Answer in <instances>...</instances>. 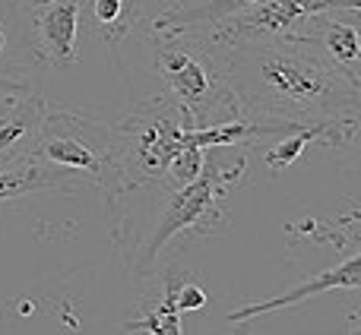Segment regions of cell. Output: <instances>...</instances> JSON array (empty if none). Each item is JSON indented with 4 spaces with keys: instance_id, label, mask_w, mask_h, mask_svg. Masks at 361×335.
Listing matches in <instances>:
<instances>
[{
    "instance_id": "1",
    "label": "cell",
    "mask_w": 361,
    "mask_h": 335,
    "mask_svg": "<svg viewBox=\"0 0 361 335\" xmlns=\"http://www.w3.org/2000/svg\"><path fill=\"white\" fill-rule=\"evenodd\" d=\"M241 120L314 127L361 124V82L333 67L298 35H254L216 42Z\"/></svg>"
},
{
    "instance_id": "2",
    "label": "cell",
    "mask_w": 361,
    "mask_h": 335,
    "mask_svg": "<svg viewBox=\"0 0 361 335\" xmlns=\"http://www.w3.org/2000/svg\"><path fill=\"white\" fill-rule=\"evenodd\" d=\"M203 149L190 143V124L171 95L146 99L118 127L108 146L105 203L133 190H175L200 171Z\"/></svg>"
},
{
    "instance_id": "3",
    "label": "cell",
    "mask_w": 361,
    "mask_h": 335,
    "mask_svg": "<svg viewBox=\"0 0 361 335\" xmlns=\"http://www.w3.org/2000/svg\"><path fill=\"white\" fill-rule=\"evenodd\" d=\"M156 70L169 95L184 111L190 130L241 118L235 92L228 86L219 44L206 25H156L149 29Z\"/></svg>"
},
{
    "instance_id": "4",
    "label": "cell",
    "mask_w": 361,
    "mask_h": 335,
    "mask_svg": "<svg viewBox=\"0 0 361 335\" xmlns=\"http://www.w3.org/2000/svg\"><path fill=\"white\" fill-rule=\"evenodd\" d=\"M247 149L250 146H206L200 171L175 190H162L165 203L133 263L140 275L149 272L162 247H169L171 241L206 237L225 222L228 199L241 187L244 171H247V156H244Z\"/></svg>"
},
{
    "instance_id": "5",
    "label": "cell",
    "mask_w": 361,
    "mask_h": 335,
    "mask_svg": "<svg viewBox=\"0 0 361 335\" xmlns=\"http://www.w3.org/2000/svg\"><path fill=\"white\" fill-rule=\"evenodd\" d=\"M111 127L76 111H44L38 127L35 158L80 177L86 187L108 184Z\"/></svg>"
},
{
    "instance_id": "6",
    "label": "cell",
    "mask_w": 361,
    "mask_h": 335,
    "mask_svg": "<svg viewBox=\"0 0 361 335\" xmlns=\"http://www.w3.org/2000/svg\"><path fill=\"white\" fill-rule=\"evenodd\" d=\"M333 6H361V0H254L228 13L216 25H206L212 42H238L254 35H292L305 16Z\"/></svg>"
},
{
    "instance_id": "7",
    "label": "cell",
    "mask_w": 361,
    "mask_h": 335,
    "mask_svg": "<svg viewBox=\"0 0 361 335\" xmlns=\"http://www.w3.org/2000/svg\"><path fill=\"white\" fill-rule=\"evenodd\" d=\"M25 25V48L38 67H73L76 32H80V0H44L32 6Z\"/></svg>"
},
{
    "instance_id": "8",
    "label": "cell",
    "mask_w": 361,
    "mask_h": 335,
    "mask_svg": "<svg viewBox=\"0 0 361 335\" xmlns=\"http://www.w3.org/2000/svg\"><path fill=\"white\" fill-rule=\"evenodd\" d=\"M361 6H333L305 16L292 29V35L311 42L333 67H339L349 80L361 82V38H358Z\"/></svg>"
},
{
    "instance_id": "9",
    "label": "cell",
    "mask_w": 361,
    "mask_h": 335,
    "mask_svg": "<svg viewBox=\"0 0 361 335\" xmlns=\"http://www.w3.org/2000/svg\"><path fill=\"white\" fill-rule=\"evenodd\" d=\"M44 99L38 92H0V168L35 158L38 127L44 120Z\"/></svg>"
},
{
    "instance_id": "10",
    "label": "cell",
    "mask_w": 361,
    "mask_h": 335,
    "mask_svg": "<svg viewBox=\"0 0 361 335\" xmlns=\"http://www.w3.org/2000/svg\"><path fill=\"white\" fill-rule=\"evenodd\" d=\"M358 285H361V256L352 253L349 260L339 263L336 269H326V272L301 282V285H295L292 291L279 294V298L263 301V304H247V307H241V310H231L228 323H247V320L263 317V313H276V310H286V307H292V304H301V301L314 298V294L333 291V288H349V291H355Z\"/></svg>"
},
{
    "instance_id": "11",
    "label": "cell",
    "mask_w": 361,
    "mask_h": 335,
    "mask_svg": "<svg viewBox=\"0 0 361 335\" xmlns=\"http://www.w3.org/2000/svg\"><path fill=\"white\" fill-rule=\"evenodd\" d=\"M42 190L80 193V190H86V184H82L80 177H73V174L57 171V168L38 162V158L0 168V203H16V199H25Z\"/></svg>"
},
{
    "instance_id": "12",
    "label": "cell",
    "mask_w": 361,
    "mask_h": 335,
    "mask_svg": "<svg viewBox=\"0 0 361 335\" xmlns=\"http://www.w3.org/2000/svg\"><path fill=\"white\" fill-rule=\"evenodd\" d=\"M80 16L102 42L118 48L143 16V0H80Z\"/></svg>"
},
{
    "instance_id": "13",
    "label": "cell",
    "mask_w": 361,
    "mask_h": 335,
    "mask_svg": "<svg viewBox=\"0 0 361 335\" xmlns=\"http://www.w3.org/2000/svg\"><path fill=\"white\" fill-rule=\"evenodd\" d=\"M254 4V0H187L180 6H171L156 19V25H216L228 13L241 10V6Z\"/></svg>"
},
{
    "instance_id": "14",
    "label": "cell",
    "mask_w": 361,
    "mask_h": 335,
    "mask_svg": "<svg viewBox=\"0 0 361 335\" xmlns=\"http://www.w3.org/2000/svg\"><path fill=\"white\" fill-rule=\"evenodd\" d=\"M10 10H16V6L6 4L4 10H0V63H4V73H6V76L25 80V70L10 57V32H6V13H10Z\"/></svg>"
},
{
    "instance_id": "15",
    "label": "cell",
    "mask_w": 361,
    "mask_h": 335,
    "mask_svg": "<svg viewBox=\"0 0 361 335\" xmlns=\"http://www.w3.org/2000/svg\"><path fill=\"white\" fill-rule=\"evenodd\" d=\"M206 304V294L200 288H193L190 282H184L178 291V310H200Z\"/></svg>"
},
{
    "instance_id": "16",
    "label": "cell",
    "mask_w": 361,
    "mask_h": 335,
    "mask_svg": "<svg viewBox=\"0 0 361 335\" xmlns=\"http://www.w3.org/2000/svg\"><path fill=\"white\" fill-rule=\"evenodd\" d=\"M13 6H16V10H23V13H29L32 6H38V4H44V0H10Z\"/></svg>"
}]
</instances>
